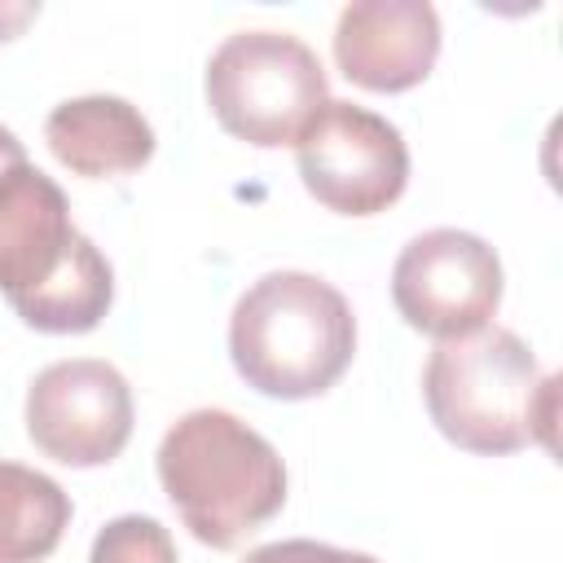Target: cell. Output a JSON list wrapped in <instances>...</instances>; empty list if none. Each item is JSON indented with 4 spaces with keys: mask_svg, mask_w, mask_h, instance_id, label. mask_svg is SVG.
<instances>
[{
    "mask_svg": "<svg viewBox=\"0 0 563 563\" xmlns=\"http://www.w3.org/2000/svg\"><path fill=\"white\" fill-rule=\"evenodd\" d=\"M0 295L44 334L97 330L114 299L106 255L70 224V202L35 163L0 172Z\"/></svg>",
    "mask_w": 563,
    "mask_h": 563,
    "instance_id": "cell-1",
    "label": "cell"
},
{
    "mask_svg": "<svg viewBox=\"0 0 563 563\" xmlns=\"http://www.w3.org/2000/svg\"><path fill=\"white\" fill-rule=\"evenodd\" d=\"M422 400L444 440L466 453H515L523 444L554 449L559 378L532 347L501 325L440 339L422 369Z\"/></svg>",
    "mask_w": 563,
    "mask_h": 563,
    "instance_id": "cell-2",
    "label": "cell"
},
{
    "mask_svg": "<svg viewBox=\"0 0 563 563\" xmlns=\"http://www.w3.org/2000/svg\"><path fill=\"white\" fill-rule=\"evenodd\" d=\"M158 484L211 550H238L286 506L282 453L229 409L176 418L158 444Z\"/></svg>",
    "mask_w": 563,
    "mask_h": 563,
    "instance_id": "cell-3",
    "label": "cell"
},
{
    "mask_svg": "<svg viewBox=\"0 0 563 563\" xmlns=\"http://www.w3.org/2000/svg\"><path fill=\"white\" fill-rule=\"evenodd\" d=\"M352 352L356 317L347 299L317 273H264L233 303L229 356L260 396L312 400L343 378Z\"/></svg>",
    "mask_w": 563,
    "mask_h": 563,
    "instance_id": "cell-4",
    "label": "cell"
},
{
    "mask_svg": "<svg viewBox=\"0 0 563 563\" xmlns=\"http://www.w3.org/2000/svg\"><path fill=\"white\" fill-rule=\"evenodd\" d=\"M330 101L321 57L286 31H238L207 62V106L216 123L255 145H295Z\"/></svg>",
    "mask_w": 563,
    "mask_h": 563,
    "instance_id": "cell-5",
    "label": "cell"
},
{
    "mask_svg": "<svg viewBox=\"0 0 563 563\" xmlns=\"http://www.w3.org/2000/svg\"><path fill=\"white\" fill-rule=\"evenodd\" d=\"M303 189L339 216L387 211L409 185L400 128L356 101H325L295 141Z\"/></svg>",
    "mask_w": 563,
    "mask_h": 563,
    "instance_id": "cell-6",
    "label": "cell"
},
{
    "mask_svg": "<svg viewBox=\"0 0 563 563\" xmlns=\"http://www.w3.org/2000/svg\"><path fill=\"white\" fill-rule=\"evenodd\" d=\"M391 299L396 312L431 339L484 330L501 303V260L479 233L427 229L396 255Z\"/></svg>",
    "mask_w": 563,
    "mask_h": 563,
    "instance_id": "cell-7",
    "label": "cell"
},
{
    "mask_svg": "<svg viewBox=\"0 0 563 563\" xmlns=\"http://www.w3.org/2000/svg\"><path fill=\"white\" fill-rule=\"evenodd\" d=\"M132 387L97 356L57 361L26 391V435L62 466H106L132 440Z\"/></svg>",
    "mask_w": 563,
    "mask_h": 563,
    "instance_id": "cell-8",
    "label": "cell"
},
{
    "mask_svg": "<svg viewBox=\"0 0 563 563\" xmlns=\"http://www.w3.org/2000/svg\"><path fill=\"white\" fill-rule=\"evenodd\" d=\"M440 57V18L427 0H356L339 13L334 62L369 92L418 88Z\"/></svg>",
    "mask_w": 563,
    "mask_h": 563,
    "instance_id": "cell-9",
    "label": "cell"
},
{
    "mask_svg": "<svg viewBox=\"0 0 563 563\" xmlns=\"http://www.w3.org/2000/svg\"><path fill=\"white\" fill-rule=\"evenodd\" d=\"M44 141L62 167L88 180L141 172L154 154V128L145 114L110 92L70 97L44 119Z\"/></svg>",
    "mask_w": 563,
    "mask_h": 563,
    "instance_id": "cell-10",
    "label": "cell"
},
{
    "mask_svg": "<svg viewBox=\"0 0 563 563\" xmlns=\"http://www.w3.org/2000/svg\"><path fill=\"white\" fill-rule=\"evenodd\" d=\"M70 523V497L44 471L0 457V563H40Z\"/></svg>",
    "mask_w": 563,
    "mask_h": 563,
    "instance_id": "cell-11",
    "label": "cell"
},
{
    "mask_svg": "<svg viewBox=\"0 0 563 563\" xmlns=\"http://www.w3.org/2000/svg\"><path fill=\"white\" fill-rule=\"evenodd\" d=\"M88 563H180V559H176L172 532L158 519L119 515L97 532Z\"/></svg>",
    "mask_w": 563,
    "mask_h": 563,
    "instance_id": "cell-12",
    "label": "cell"
},
{
    "mask_svg": "<svg viewBox=\"0 0 563 563\" xmlns=\"http://www.w3.org/2000/svg\"><path fill=\"white\" fill-rule=\"evenodd\" d=\"M242 563H378V559L374 554H361V550H339V545H325V541L295 537V541L260 545Z\"/></svg>",
    "mask_w": 563,
    "mask_h": 563,
    "instance_id": "cell-13",
    "label": "cell"
},
{
    "mask_svg": "<svg viewBox=\"0 0 563 563\" xmlns=\"http://www.w3.org/2000/svg\"><path fill=\"white\" fill-rule=\"evenodd\" d=\"M35 13H40L35 4H13V9H4V4H0V40H13V35H18Z\"/></svg>",
    "mask_w": 563,
    "mask_h": 563,
    "instance_id": "cell-14",
    "label": "cell"
},
{
    "mask_svg": "<svg viewBox=\"0 0 563 563\" xmlns=\"http://www.w3.org/2000/svg\"><path fill=\"white\" fill-rule=\"evenodd\" d=\"M18 163H26V150H22V141L9 128H0V172H9Z\"/></svg>",
    "mask_w": 563,
    "mask_h": 563,
    "instance_id": "cell-15",
    "label": "cell"
}]
</instances>
